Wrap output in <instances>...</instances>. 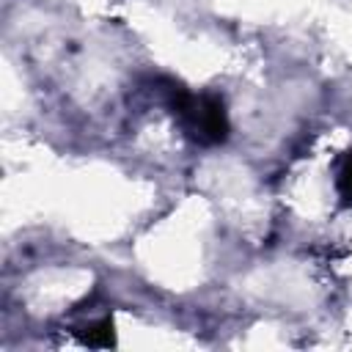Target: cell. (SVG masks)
<instances>
[{"label":"cell","mask_w":352,"mask_h":352,"mask_svg":"<svg viewBox=\"0 0 352 352\" xmlns=\"http://www.w3.org/2000/svg\"><path fill=\"white\" fill-rule=\"evenodd\" d=\"M173 107L190 118L192 129L198 132L201 140L206 143H223L228 138V116H226V104L217 96H201L192 99L187 91H176Z\"/></svg>","instance_id":"1"},{"label":"cell","mask_w":352,"mask_h":352,"mask_svg":"<svg viewBox=\"0 0 352 352\" xmlns=\"http://www.w3.org/2000/svg\"><path fill=\"white\" fill-rule=\"evenodd\" d=\"M82 341H85L88 346H113V344H116V327H113V319L104 316V319L88 324L85 333H82Z\"/></svg>","instance_id":"2"},{"label":"cell","mask_w":352,"mask_h":352,"mask_svg":"<svg viewBox=\"0 0 352 352\" xmlns=\"http://www.w3.org/2000/svg\"><path fill=\"white\" fill-rule=\"evenodd\" d=\"M336 187H338L341 201H344V204H352V151L344 157V162H341V168H338Z\"/></svg>","instance_id":"3"}]
</instances>
